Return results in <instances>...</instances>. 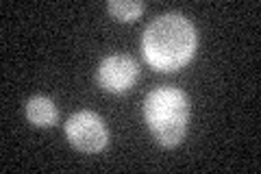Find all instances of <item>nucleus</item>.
<instances>
[{"label":"nucleus","instance_id":"obj_1","mask_svg":"<svg viewBox=\"0 0 261 174\" xmlns=\"http://www.w3.org/2000/svg\"><path fill=\"white\" fill-rule=\"evenodd\" d=\"M196 29L181 13H163L146 27L142 35L144 59L154 70L172 72L183 68L196 53Z\"/></svg>","mask_w":261,"mask_h":174},{"label":"nucleus","instance_id":"obj_2","mask_svg":"<svg viewBox=\"0 0 261 174\" xmlns=\"http://www.w3.org/2000/svg\"><path fill=\"white\" fill-rule=\"evenodd\" d=\"M144 115L154 139L161 146L172 148L181 144L187 131V115H190L187 94L176 87L152 89L144 101Z\"/></svg>","mask_w":261,"mask_h":174},{"label":"nucleus","instance_id":"obj_3","mask_svg":"<svg viewBox=\"0 0 261 174\" xmlns=\"http://www.w3.org/2000/svg\"><path fill=\"white\" fill-rule=\"evenodd\" d=\"M65 135L70 144L83 153H98L107 146V127L94 111H76L65 122Z\"/></svg>","mask_w":261,"mask_h":174},{"label":"nucleus","instance_id":"obj_4","mask_svg":"<svg viewBox=\"0 0 261 174\" xmlns=\"http://www.w3.org/2000/svg\"><path fill=\"white\" fill-rule=\"evenodd\" d=\"M137 63L126 55H109L98 65V83L107 92H124L137 81Z\"/></svg>","mask_w":261,"mask_h":174},{"label":"nucleus","instance_id":"obj_5","mask_svg":"<svg viewBox=\"0 0 261 174\" xmlns=\"http://www.w3.org/2000/svg\"><path fill=\"white\" fill-rule=\"evenodd\" d=\"M27 118L35 127H53L59 113H57V107L48 96H33L27 101Z\"/></svg>","mask_w":261,"mask_h":174},{"label":"nucleus","instance_id":"obj_6","mask_svg":"<svg viewBox=\"0 0 261 174\" xmlns=\"http://www.w3.org/2000/svg\"><path fill=\"white\" fill-rule=\"evenodd\" d=\"M107 9L113 18L122 22H130L140 18V13L144 11V3H140V0H109Z\"/></svg>","mask_w":261,"mask_h":174}]
</instances>
